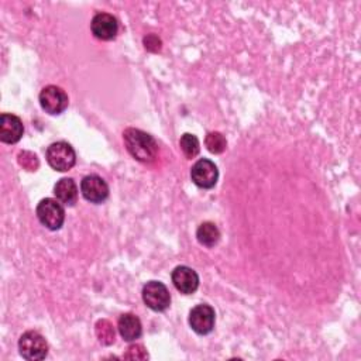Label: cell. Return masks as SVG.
I'll return each mask as SVG.
<instances>
[{"mask_svg": "<svg viewBox=\"0 0 361 361\" xmlns=\"http://www.w3.org/2000/svg\"><path fill=\"white\" fill-rule=\"evenodd\" d=\"M128 151L140 163H153L158 154L157 142L149 133L139 129H128L123 133Z\"/></svg>", "mask_w": 361, "mask_h": 361, "instance_id": "6da1fadb", "label": "cell"}, {"mask_svg": "<svg viewBox=\"0 0 361 361\" xmlns=\"http://www.w3.org/2000/svg\"><path fill=\"white\" fill-rule=\"evenodd\" d=\"M46 158H47V163L50 164V167L60 172L69 171L76 163L75 150L72 149L71 144H68L65 142H57V143L51 144L47 149Z\"/></svg>", "mask_w": 361, "mask_h": 361, "instance_id": "7a4b0ae2", "label": "cell"}, {"mask_svg": "<svg viewBox=\"0 0 361 361\" xmlns=\"http://www.w3.org/2000/svg\"><path fill=\"white\" fill-rule=\"evenodd\" d=\"M19 350L23 358L30 361H40L47 357L48 344L47 340L39 332L30 330L20 337Z\"/></svg>", "mask_w": 361, "mask_h": 361, "instance_id": "3957f363", "label": "cell"}, {"mask_svg": "<svg viewBox=\"0 0 361 361\" xmlns=\"http://www.w3.org/2000/svg\"><path fill=\"white\" fill-rule=\"evenodd\" d=\"M37 217L47 229L58 230L65 222V210L60 200L46 198L37 206Z\"/></svg>", "mask_w": 361, "mask_h": 361, "instance_id": "277c9868", "label": "cell"}, {"mask_svg": "<svg viewBox=\"0 0 361 361\" xmlns=\"http://www.w3.org/2000/svg\"><path fill=\"white\" fill-rule=\"evenodd\" d=\"M143 301L150 309L156 312H163L170 306L171 295L168 288L163 282L150 281L143 288Z\"/></svg>", "mask_w": 361, "mask_h": 361, "instance_id": "5b68a950", "label": "cell"}, {"mask_svg": "<svg viewBox=\"0 0 361 361\" xmlns=\"http://www.w3.org/2000/svg\"><path fill=\"white\" fill-rule=\"evenodd\" d=\"M40 104L48 114H61L68 107V95L60 86H46L40 93Z\"/></svg>", "mask_w": 361, "mask_h": 361, "instance_id": "8992f818", "label": "cell"}, {"mask_svg": "<svg viewBox=\"0 0 361 361\" xmlns=\"http://www.w3.org/2000/svg\"><path fill=\"white\" fill-rule=\"evenodd\" d=\"M191 178L193 184L202 189H210L217 184L219 170L207 158H202L196 161L191 170Z\"/></svg>", "mask_w": 361, "mask_h": 361, "instance_id": "52a82bcc", "label": "cell"}, {"mask_svg": "<svg viewBox=\"0 0 361 361\" xmlns=\"http://www.w3.org/2000/svg\"><path fill=\"white\" fill-rule=\"evenodd\" d=\"M216 315L212 306L202 304L195 306L189 313V325L198 334H207L214 327Z\"/></svg>", "mask_w": 361, "mask_h": 361, "instance_id": "ba28073f", "label": "cell"}, {"mask_svg": "<svg viewBox=\"0 0 361 361\" xmlns=\"http://www.w3.org/2000/svg\"><path fill=\"white\" fill-rule=\"evenodd\" d=\"M81 192L90 203H102L109 198V186L99 175H88L81 182Z\"/></svg>", "mask_w": 361, "mask_h": 361, "instance_id": "9c48e42d", "label": "cell"}, {"mask_svg": "<svg viewBox=\"0 0 361 361\" xmlns=\"http://www.w3.org/2000/svg\"><path fill=\"white\" fill-rule=\"evenodd\" d=\"M23 122L11 113H4L0 117V140L6 144H15L23 137Z\"/></svg>", "mask_w": 361, "mask_h": 361, "instance_id": "30bf717a", "label": "cell"}, {"mask_svg": "<svg viewBox=\"0 0 361 361\" xmlns=\"http://www.w3.org/2000/svg\"><path fill=\"white\" fill-rule=\"evenodd\" d=\"M90 30L93 36L99 40L109 41L113 40L118 32V23L116 18L109 13H99L92 19Z\"/></svg>", "mask_w": 361, "mask_h": 361, "instance_id": "8fae6325", "label": "cell"}, {"mask_svg": "<svg viewBox=\"0 0 361 361\" xmlns=\"http://www.w3.org/2000/svg\"><path fill=\"white\" fill-rule=\"evenodd\" d=\"M171 278H172L175 288L181 294H185V295L193 294L199 287V277H198L196 271H193L192 268H189L186 266H178L172 271Z\"/></svg>", "mask_w": 361, "mask_h": 361, "instance_id": "7c38bea8", "label": "cell"}, {"mask_svg": "<svg viewBox=\"0 0 361 361\" xmlns=\"http://www.w3.org/2000/svg\"><path fill=\"white\" fill-rule=\"evenodd\" d=\"M118 333L126 341L137 340L143 333V326L140 319L133 313H125L118 319Z\"/></svg>", "mask_w": 361, "mask_h": 361, "instance_id": "4fadbf2b", "label": "cell"}, {"mask_svg": "<svg viewBox=\"0 0 361 361\" xmlns=\"http://www.w3.org/2000/svg\"><path fill=\"white\" fill-rule=\"evenodd\" d=\"M54 193L57 200L72 206L78 199V186L72 178H62L54 186Z\"/></svg>", "mask_w": 361, "mask_h": 361, "instance_id": "5bb4252c", "label": "cell"}, {"mask_svg": "<svg viewBox=\"0 0 361 361\" xmlns=\"http://www.w3.org/2000/svg\"><path fill=\"white\" fill-rule=\"evenodd\" d=\"M198 242L205 247H213L219 243L220 240V231L217 226L212 222H203L198 230H196Z\"/></svg>", "mask_w": 361, "mask_h": 361, "instance_id": "9a60e30c", "label": "cell"}, {"mask_svg": "<svg viewBox=\"0 0 361 361\" xmlns=\"http://www.w3.org/2000/svg\"><path fill=\"white\" fill-rule=\"evenodd\" d=\"M95 332H96V337L102 344L110 346L114 343V339H116L114 327L107 319H100L95 326Z\"/></svg>", "mask_w": 361, "mask_h": 361, "instance_id": "2e32d148", "label": "cell"}, {"mask_svg": "<svg viewBox=\"0 0 361 361\" xmlns=\"http://www.w3.org/2000/svg\"><path fill=\"white\" fill-rule=\"evenodd\" d=\"M179 147L184 153V156L186 158H195L199 151H200V146H199V140L196 136L191 135V133H185L181 140H179Z\"/></svg>", "mask_w": 361, "mask_h": 361, "instance_id": "e0dca14e", "label": "cell"}, {"mask_svg": "<svg viewBox=\"0 0 361 361\" xmlns=\"http://www.w3.org/2000/svg\"><path fill=\"white\" fill-rule=\"evenodd\" d=\"M205 144L212 154H222L227 147V142H226L224 136L219 132L209 133L205 139Z\"/></svg>", "mask_w": 361, "mask_h": 361, "instance_id": "ac0fdd59", "label": "cell"}, {"mask_svg": "<svg viewBox=\"0 0 361 361\" xmlns=\"http://www.w3.org/2000/svg\"><path fill=\"white\" fill-rule=\"evenodd\" d=\"M19 164L27 171H37L40 167L39 158L32 151H23L19 154Z\"/></svg>", "mask_w": 361, "mask_h": 361, "instance_id": "d6986e66", "label": "cell"}, {"mask_svg": "<svg viewBox=\"0 0 361 361\" xmlns=\"http://www.w3.org/2000/svg\"><path fill=\"white\" fill-rule=\"evenodd\" d=\"M125 357L129 360H146V358H149V354H147L144 346L133 344L128 348V353L125 354Z\"/></svg>", "mask_w": 361, "mask_h": 361, "instance_id": "ffe728a7", "label": "cell"}, {"mask_svg": "<svg viewBox=\"0 0 361 361\" xmlns=\"http://www.w3.org/2000/svg\"><path fill=\"white\" fill-rule=\"evenodd\" d=\"M144 46H146V48H147L149 51L157 53V51L161 50V40H160L157 36L150 34V36H147V37L144 39Z\"/></svg>", "mask_w": 361, "mask_h": 361, "instance_id": "44dd1931", "label": "cell"}]
</instances>
